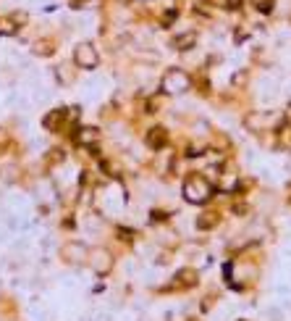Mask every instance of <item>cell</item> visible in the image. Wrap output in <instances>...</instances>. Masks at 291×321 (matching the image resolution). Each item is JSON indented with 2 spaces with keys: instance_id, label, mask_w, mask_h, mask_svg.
<instances>
[{
  "instance_id": "cell-10",
  "label": "cell",
  "mask_w": 291,
  "mask_h": 321,
  "mask_svg": "<svg viewBox=\"0 0 291 321\" xmlns=\"http://www.w3.org/2000/svg\"><path fill=\"white\" fill-rule=\"evenodd\" d=\"M19 24H14V19H0V34H16Z\"/></svg>"
},
{
  "instance_id": "cell-6",
  "label": "cell",
  "mask_w": 291,
  "mask_h": 321,
  "mask_svg": "<svg viewBox=\"0 0 291 321\" xmlns=\"http://www.w3.org/2000/svg\"><path fill=\"white\" fill-rule=\"evenodd\" d=\"M66 116H68L66 111H53L50 116H45V127L53 129V132H58V129H61V121H63Z\"/></svg>"
},
{
  "instance_id": "cell-9",
  "label": "cell",
  "mask_w": 291,
  "mask_h": 321,
  "mask_svg": "<svg viewBox=\"0 0 291 321\" xmlns=\"http://www.w3.org/2000/svg\"><path fill=\"white\" fill-rule=\"evenodd\" d=\"M215 221H218V216H215V213H202L200 219H197V229H210Z\"/></svg>"
},
{
  "instance_id": "cell-3",
  "label": "cell",
  "mask_w": 291,
  "mask_h": 321,
  "mask_svg": "<svg viewBox=\"0 0 291 321\" xmlns=\"http://www.w3.org/2000/svg\"><path fill=\"white\" fill-rule=\"evenodd\" d=\"M74 63L81 66V68H95L97 66V50L92 48L89 42H81L74 50Z\"/></svg>"
},
{
  "instance_id": "cell-1",
  "label": "cell",
  "mask_w": 291,
  "mask_h": 321,
  "mask_svg": "<svg viewBox=\"0 0 291 321\" xmlns=\"http://www.w3.org/2000/svg\"><path fill=\"white\" fill-rule=\"evenodd\" d=\"M210 192H213V187L207 185V179L205 177H189L184 182V198L189 200V203H205L207 198H210Z\"/></svg>"
},
{
  "instance_id": "cell-2",
  "label": "cell",
  "mask_w": 291,
  "mask_h": 321,
  "mask_svg": "<svg viewBox=\"0 0 291 321\" xmlns=\"http://www.w3.org/2000/svg\"><path fill=\"white\" fill-rule=\"evenodd\" d=\"M192 85V79L186 76L181 68H171V71H166V76H163V90H166L168 95H179V93H186Z\"/></svg>"
},
{
  "instance_id": "cell-7",
  "label": "cell",
  "mask_w": 291,
  "mask_h": 321,
  "mask_svg": "<svg viewBox=\"0 0 291 321\" xmlns=\"http://www.w3.org/2000/svg\"><path fill=\"white\" fill-rule=\"evenodd\" d=\"M92 261H95V269H97V274H108V269H110V256L105 253V250H100V253H95V256H92Z\"/></svg>"
},
{
  "instance_id": "cell-5",
  "label": "cell",
  "mask_w": 291,
  "mask_h": 321,
  "mask_svg": "<svg viewBox=\"0 0 291 321\" xmlns=\"http://www.w3.org/2000/svg\"><path fill=\"white\" fill-rule=\"evenodd\" d=\"M197 45V32H184V34H176V40H173V48L176 50H189Z\"/></svg>"
},
{
  "instance_id": "cell-8",
  "label": "cell",
  "mask_w": 291,
  "mask_h": 321,
  "mask_svg": "<svg viewBox=\"0 0 291 321\" xmlns=\"http://www.w3.org/2000/svg\"><path fill=\"white\" fill-rule=\"evenodd\" d=\"M95 140H97V129H92V127H84V129L76 132V142L79 145H92Z\"/></svg>"
},
{
  "instance_id": "cell-4",
  "label": "cell",
  "mask_w": 291,
  "mask_h": 321,
  "mask_svg": "<svg viewBox=\"0 0 291 321\" xmlns=\"http://www.w3.org/2000/svg\"><path fill=\"white\" fill-rule=\"evenodd\" d=\"M168 142V132L163 129V127H155V129H150L147 132V145L153 147V150H160V147H166Z\"/></svg>"
}]
</instances>
